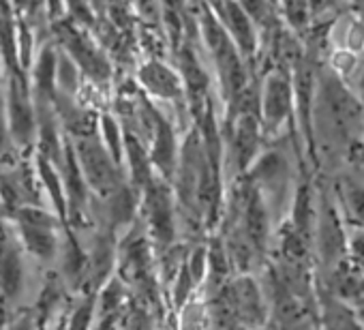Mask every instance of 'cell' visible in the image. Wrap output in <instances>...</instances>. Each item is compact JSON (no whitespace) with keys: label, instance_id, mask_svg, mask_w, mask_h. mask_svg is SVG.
<instances>
[{"label":"cell","instance_id":"obj_1","mask_svg":"<svg viewBox=\"0 0 364 330\" xmlns=\"http://www.w3.org/2000/svg\"><path fill=\"white\" fill-rule=\"evenodd\" d=\"M313 129L319 131L328 148L341 152V156L358 142H364L360 97L330 65H319L317 69Z\"/></svg>","mask_w":364,"mask_h":330},{"label":"cell","instance_id":"obj_2","mask_svg":"<svg viewBox=\"0 0 364 330\" xmlns=\"http://www.w3.org/2000/svg\"><path fill=\"white\" fill-rule=\"evenodd\" d=\"M343 223L345 221L336 206L334 193L330 189H323L317 204L313 240L317 243V253L328 272H332L347 257V230Z\"/></svg>","mask_w":364,"mask_h":330},{"label":"cell","instance_id":"obj_3","mask_svg":"<svg viewBox=\"0 0 364 330\" xmlns=\"http://www.w3.org/2000/svg\"><path fill=\"white\" fill-rule=\"evenodd\" d=\"M294 110V86L291 78L283 71H277L268 78L264 90V120L270 131L279 129Z\"/></svg>","mask_w":364,"mask_h":330},{"label":"cell","instance_id":"obj_4","mask_svg":"<svg viewBox=\"0 0 364 330\" xmlns=\"http://www.w3.org/2000/svg\"><path fill=\"white\" fill-rule=\"evenodd\" d=\"M332 193H334L343 221L347 225L364 228V183L351 176H341L334 183Z\"/></svg>","mask_w":364,"mask_h":330},{"label":"cell","instance_id":"obj_5","mask_svg":"<svg viewBox=\"0 0 364 330\" xmlns=\"http://www.w3.org/2000/svg\"><path fill=\"white\" fill-rule=\"evenodd\" d=\"M315 219H317V208L313 202V189L309 181L300 183L294 196V211H291V230L302 236L309 245L313 243L315 234Z\"/></svg>","mask_w":364,"mask_h":330},{"label":"cell","instance_id":"obj_6","mask_svg":"<svg viewBox=\"0 0 364 330\" xmlns=\"http://www.w3.org/2000/svg\"><path fill=\"white\" fill-rule=\"evenodd\" d=\"M321 300V311H323V324L326 326H336V328H347V326H355V317L353 313L345 307V300H341L336 294L321 292L319 296Z\"/></svg>","mask_w":364,"mask_h":330},{"label":"cell","instance_id":"obj_7","mask_svg":"<svg viewBox=\"0 0 364 330\" xmlns=\"http://www.w3.org/2000/svg\"><path fill=\"white\" fill-rule=\"evenodd\" d=\"M257 137H259V131H257V122L251 114H247L240 122V129H238V139H236V150H238V161L240 165H247L253 154H255V148H257Z\"/></svg>","mask_w":364,"mask_h":330},{"label":"cell","instance_id":"obj_8","mask_svg":"<svg viewBox=\"0 0 364 330\" xmlns=\"http://www.w3.org/2000/svg\"><path fill=\"white\" fill-rule=\"evenodd\" d=\"M283 11L289 26L298 35H306L311 28V14H309V0H283Z\"/></svg>","mask_w":364,"mask_h":330},{"label":"cell","instance_id":"obj_9","mask_svg":"<svg viewBox=\"0 0 364 330\" xmlns=\"http://www.w3.org/2000/svg\"><path fill=\"white\" fill-rule=\"evenodd\" d=\"M347 260L364 270V228L349 225L347 230Z\"/></svg>","mask_w":364,"mask_h":330},{"label":"cell","instance_id":"obj_10","mask_svg":"<svg viewBox=\"0 0 364 330\" xmlns=\"http://www.w3.org/2000/svg\"><path fill=\"white\" fill-rule=\"evenodd\" d=\"M146 71L154 75V82H152V80L148 82L150 86H154V90H159L161 95H173V92H176V80L169 75L167 69H163V67H159V65H150Z\"/></svg>","mask_w":364,"mask_h":330},{"label":"cell","instance_id":"obj_11","mask_svg":"<svg viewBox=\"0 0 364 330\" xmlns=\"http://www.w3.org/2000/svg\"><path fill=\"white\" fill-rule=\"evenodd\" d=\"M349 3V0H309V14L313 18H323V16H334L341 5Z\"/></svg>","mask_w":364,"mask_h":330},{"label":"cell","instance_id":"obj_12","mask_svg":"<svg viewBox=\"0 0 364 330\" xmlns=\"http://www.w3.org/2000/svg\"><path fill=\"white\" fill-rule=\"evenodd\" d=\"M355 88H358V97H360V103H362V139H364V71H360Z\"/></svg>","mask_w":364,"mask_h":330},{"label":"cell","instance_id":"obj_13","mask_svg":"<svg viewBox=\"0 0 364 330\" xmlns=\"http://www.w3.org/2000/svg\"><path fill=\"white\" fill-rule=\"evenodd\" d=\"M347 5H349V11L364 22V0H349Z\"/></svg>","mask_w":364,"mask_h":330}]
</instances>
